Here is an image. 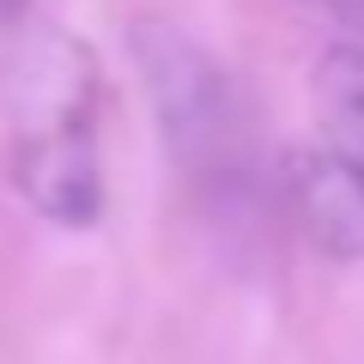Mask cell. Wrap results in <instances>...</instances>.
Segmentation results:
<instances>
[{"label": "cell", "instance_id": "2", "mask_svg": "<svg viewBox=\"0 0 364 364\" xmlns=\"http://www.w3.org/2000/svg\"><path fill=\"white\" fill-rule=\"evenodd\" d=\"M279 195H286V213L298 219V231L322 255H334V261L364 255V176L340 152H328V146L286 152Z\"/></svg>", "mask_w": 364, "mask_h": 364}, {"label": "cell", "instance_id": "1", "mask_svg": "<svg viewBox=\"0 0 364 364\" xmlns=\"http://www.w3.org/2000/svg\"><path fill=\"white\" fill-rule=\"evenodd\" d=\"M134 61L146 73L158 134L182 176L207 188L213 200H243L255 188V116H249L243 85L219 55H207L176 25H140L134 31Z\"/></svg>", "mask_w": 364, "mask_h": 364}, {"label": "cell", "instance_id": "4", "mask_svg": "<svg viewBox=\"0 0 364 364\" xmlns=\"http://www.w3.org/2000/svg\"><path fill=\"white\" fill-rule=\"evenodd\" d=\"M316 13H328V18H340V25H364V0H310Z\"/></svg>", "mask_w": 364, "mask_h": 364}, {"label": "cell", "instance_id": "3", "mask_svg": "<svg viewBox=\"0 0 364 364\" xmlns=\"http://www.w3.org/2000/svg\"><path fill=\"white\" fill-rule=\"evenodd\" d=\"M316 109H322V146L364 176V43H334L316 61Z\"/></svg>", "mask_w": 364, "mask_h": 364}]
</instances>
